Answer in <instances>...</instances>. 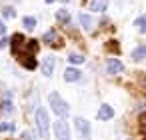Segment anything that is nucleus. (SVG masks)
<instances>
[{
	"instance_id": "obj_14",
	"label": "nucleus",
	"mask_w": 146,
	"mask_h": 140,
	"mask_svg": "<svg viewBox=\"0 0 146 140\" xmlns=\"http://www.w3.org/2000/svg\"><path fill=\"white\" fill-rule=\"evenodd\" d=\"M80 78V72L76 70V68H66L64 70V80L66 82H74V80H78Z\"/></svg>"
},
{
	"instance_id": "obj_10",
	"label": "nucleus",
	"mask_w": 146,
	"mask_h": 140,
	"mask_svg": "<svg viewBox=\"0 0 146 140\" xmlns=\"http://www.w3.org/2000/svg\"><path fill=\"white\" fill-rule=\"evenodd\" d=\"M78 22H80V26L84 28V30H92V26H94V20H92V16L90 14H78Z\"/></svg>"
},
{
	"instance_id": "obj_11",
	"label": "nucleus",
	"mask_w": 146,
	"mask_h": 140,
	"mask_svg": "<svg viewBox=\"0 0 146 140\" xmlns=\"http://www.w3.org/2000/svg\"><path fill=\"white\" fill-rule=\"evenodd\" d=\"M10 46H12V50H14V52L18 54V48H22V46H24V36L16 32V34H14V36L10 38Z\"/></svg>"
},
{
	"instance_id": "obj_16",
	"label": "nucleus",
	"mask_w": 146,
	"mask_h": 140,
	"mask_svg": "<svg viewBox=\"0 0 146 140\" xmlns=\"http://www.w3.org/2000/svg\"><path fill=\"white\" fill-rule=\"evenodd\" d=\"M56 18H58L60 22H70V12H68L66 8H60V10L56 12Z\"/></svg>"
},
{
	"instance_id": "obj_25",
	"label": "nucleus",
	"mask_w": 146,
	"mask_h": 140,
	"mask_svg": "<svg viewBox=\"0 0 146 140\" xmlns=\"http://www.w3.org/2000/svg\"><path fill=\"white\" fill-rule=\"evenodd\" d=\"M44 2H48V4H50V2H54V0H44Z\"/></svg>"
},
{
	"instance_id": "obj_21",
	"label": "nucleus",
	"mask_w": 146,
	"mask_h": 140,
	"mask_svg": "<svg viewBox=\"0 0 146 140\" xmlns=\"http://www.w3.org/2000/svg\"><path fill=\"white\" fill-rule=\"evenodd\" d=\"M140 130L146 134V116H142V118H140Z\"/></svg>"
},
{
	"instance_id": "obj_26",
	"label": "nucleus",
	"mask_w": 146,
	"mask_h": 140,
	"mask_svg": "<svg viewBox=\"0 0 146 140\" xmlns=\"http://www.w3.org/2000/svg\"><path fill=\"white\" fill-rule=\"evenodd\" d=\"M62 2H66V4H68V2H70V0H62Z\"/></svg>"
},
{
	"instance_id": "obj_24",
	"label": "nucleus",
	"mask_w": 146,
	"mask_h": 140,
	"mask_svg": "<svg viewBox=\"0 0 146 140\" xmlns=\"http://www.w3.org/2000/svg\"><path fill=\"white\" fill-rule=\"evenodd\" d=\"M4 32H6V26H4L2 22H0V36H4Z\"/></svg>"
},
{
	"instance_id": "obj_22",
	"label": "nucleus",
	"mask_w": 146,
	"mask_h": 140,
	"mask_svg": "<svg viewBox=\"0 0 146 140\" xmlns=\"http://www.w3.org/2000/svg\"><path fill=\"white\" fill-rule=\"evenodd\" d=\"M8 44H10V40H8V38H4V36L0 38V48H6Z\"/></svg>"
},
{
	"instance_id": "obj_12",
	"label": "nucleus",
	"mask_w": 146,
	"mask_h": 140,
	"mask_svg": "<svg viewBox=\"0 0 146 140\" xmlns=\"http://www.w3.org/2000/svg\"><path fill=\"white\" fill-rule=\"evenodd\" d=\"M108 8V0H92L90 2V10L94 12H104Z\"/></svg>"
},
{
	"instance_id": "obj_18",
	"label": "nucleus",
	"mask_w": 146,
	"mask_h": 140,
	"mask_svg": "<svg viewBox=\"0 0 146 140\" xmlns=\"http://www.w3.org/2000/svg\"><path fill=\"white\" fill-rule=\"evenodd\" d=\"M68 60H70L72 64H82V62H84V56H82V54H70Z\"/></svg>"
},
{
	"instance_id": "obj_4",
	"label": "nucleus",
	"mask_w": 146,
	"mask_h": 140,
	"mask_svg": "<svg viewBox=\"0 0 146 140\" xmlns=\"http://www.w3.org/2000/svg\"><path fill=\"white\" fill-rule=\"evenodd\" d=\"M74 126H76V130H78V134H80L82 138H90V122H88V120L76 116V118H74Z\"/></svg>"
},
{
	"instance_id": "obj_23",
	"label": "nucleus",
	"mask_w": 146,
	"mask_h": 140,
	"mask_svg": "<svg viewBox=\"0 0 146 140\" xmlns=\"http://www.w3.org/2000/svg\"><path fill=\"white\" fill-rule=\"evenodd\" d=\"M4 16H6V18H12V16H14V10H12V8H4Z\"/></svg>"
},
{
	"instance_id": "obj_28",
	"label": "nucleus",
	"mask_w": 146,
	"mask_h": 140,
	"mask_svg": "<svg viewBox=\"0 0 146 140\" xmlns=\"http://www.w3.org/2000/svg\"><path fill=\"white\" fill-rule=\"evenodd\" d=\"M128 140H130V138H128Z\"/></svg>"
},
{
	"instance_id": "obj_7",
	"label": "nucleus",
	"mask_w": 146,
	"mask_h": 140,
	"mask_svg": "<svg viewBox=\"0 0 146 140\" xmlns=\"http://www.w3.org/2000/svg\"><path fill=\"white\" fill-rule=\"evenodd\" d=\"M54 66H56V58H54V56H46L44 62H42V74H44V76H52Z\"/></svg>"
},
{
	"instance_id": "obj_5",
	"label": "nucleus",
	"mask_w": 146,
	"mask_h": 140,
	"mask_svg": "<svg viewBox=\"0 0 146 140\" xmlns=\"http://www.w3.org/2000/svg\"><path fill=\"white\" fill-rule=\"evenodd\" d=\"M20 64H22L26 70H34V68H36L34 54H32V52H24V54H20Z\"/></svg>"
},
{
	"instance_id": "obj_13",
	"label": "nucleus",
	"mask_w": 146,
	"mask_h": 140,
	"mask_svg": "<svg viewBox=\"0 0 146 140\" xmlns=\"http://www.w3.org/2000/svg\"><path fill=\"white\" fill-rule=\"evenodd\" d=\"M42 42H46V44H58V34H56V30H46L44 36H42Z\"/></svg>"
},
{
	"instance_id": "obj_3",
	"label": "nucleus",
	"mask_w": 146,
	"mask_h": 140,
	"mask_svg": "<svg viewBox=\"0 0 146 140\" xmlns=\"http://www.w3.org/2000/svg\"><path fill=\"white\" fill-rule=\"evenodd\" d=\"M54 134H56V140H72V138H70L68 124H66L62 118L54 120Z\"/></svg>"
},
{
	"instance_id": "obj_9",
	"label": "nucleus",
	"mask_w": 146,
	"mask_h": 140,
	"mask_svg": "<svg viewBox=\"0 0 146 140\" xmlns=\"http://www.w3.org/2000/svg\"><path fill=\"white\" fill-rule=\"evenodd\" d=\"M130 58H132L134 62H140V60H144V58H146V44H140V46H136V48L132 50Z\"/></svg>"
},
{
	"instance_id": "obj_2",
	"label": "nucleus",
	"mask_w": 146,
	"mask_h": 140,
	"mask_svg": "<svg viewBox=\"0 0 146 140\" xmlns=\"http://www.w3.org/2000/svg\"><path fill=\"white\" fill-rule=\"evenodd\" d=\"M48 104H50V108H52L54 114H58V116H66L68 114V104L60 98L58 92H50L48 94Z\"/></svg>"
},
{
	"instance_id": "obj_15",
	"label": "nucleus",
	"mask_w": 146,
	"mask_h": 140,
	"mask_svg": "<svg viewBox=\"0 0 146 140\" xmlns=\"http://www.w3.org/2000/svg\"><path fill=\"white\" fill-rule=\"evenodd\" d=\"M22 24H24L26 30H34V28H36V18H34V16H24V18H22Z\"/></svg>"
},
{
	"instance_id": "obj_8",
	"label": "nucleus",
	"mask_w": 146,
	"mask_h": 140,
	"mask_svg": "<svg viewBox=\"0 0 146 140\" xmlns=\"http://www.w3.org/2000/svg\"><path fill=\"white\" fill-rule=\"evenodd\" d=\"M98 120H110V118H114V108L112 106H108V104H102L100 108H98Z\"/></svg>"
},
{
	"instance_id": "obj_20",
	"label": "nucleus",
	"mask_w": 146,
	"mask_h": 140,
	"mask_svg": "<svg viewBox=\"0 0 146 140\" xmlns=\"http://www.w3.org/2000/svg\"><path fill=\"white\" fill-rule=\"evenodd\" d=\"M2 106H4V112H8V114H10V112L14 110V108H12V102H8V100H6V102H4Z\"/></svg>"
},
{
	"instance_id": "obj_19",
	"label": "nucleus",
	"mask_w": 146,
	"mask_h": 140,
	"mask_svg": "<svg viewBox=\"0 0 146 140\" xmlns=\"http://www.w3.org/2000/svg\"><path fill=\"white\" fill-rule=\"evenodd\" d=\"M14 130V124L12 122H4V124H0V132H12Z\"/></svg>"
},
{
	"instance_id": "obj_27",
	"label": "nucleus",
	"mask_w": 146,
	"mask_h": 140,
	"mask_svg": "<svg viewBox=\"0 0 146 140\" xmlns=\"http://www.w3.org/2000/svg\"><path fill=\"white\" fill-rule=\"evenodd\" d=\"M144 18H146V16H144Z\"/></svg>"
},
{
	"instance_id": "obj_6",
	"label": "nucleus",
	"mask_w": 146,
	"mask_h": 140,
	"mask_svg": "<svg viewBox=\"0 0 146 140\" xmlns=\"http://www.w3.org/2000/svg\"><path fill=\"white\" fill-rule=\"evenodd\" d=\"M122 70H124V66L118 58H108V62H106V72L108 74H118Z\"/></svg>"
},
{
	"instance_id": "obj_17",
	"label": "nucleus",
	"mask_w": 146,
	"mask_h": 140,
	"mask_svg": "<svg viewBox=\"0 0 146 140\" xmlns=\"http://www.w3.org/2000/svg\"><path fill=\"white\" fill-rule=\"evenodd\" d=\"M134 26L138 28V32H146V18H144V16H140V18H136V22H134Z\"/></svg>"
},
{
	"instance_id": "obj_1",
	"label": "nucleus",
	"mask_w": 146,
	"mask_h": 140,
	"mask_svg": "<svg viewBox=\"0 0 146 140\" xmlns=\"http://www.w3.org/2000/svg\"><path fill=\"white\" fill-rule=\"evenodd\" d=\"M36 128H38V132H40L42 138L50 136V118H48V112L44 108L36 110Z\"/></svg>"
}]
</instances>
